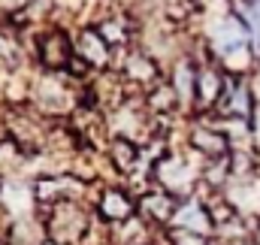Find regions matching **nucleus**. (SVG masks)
I'll return each instance as SVG.
<instances>
[{
  "mask_svg": "<svg viewBox=\"0 0 260 245\" xmlns=\"http://www.w3.org/2000/svg\"><path fill=\"white\" fill-rule=\"evenodd\" d=\"M43 61L49 64V67H67V61L73 58V52H70V43H67L61 34H49L46 40H43Z\"/></svg>",
  "mask_w": 260,
  "mask_h": 245,
  "instance_id": "6",
  "label": "nucleus"
},
{
  "mask_svg": "<svg viewBox=\"0 0 260 245\" xmlns=\"http://www.w3.org/2000/svg\"><path fill=\"white\" fill-rule=\"evenodd\" d=\"M112 158H115V164H118L121 170H130V167L136 164L139 151H136V145H133L130 139H115V142H112Z\"/></svg>",
  "mask_w": 260,
  "mask_h": 245,
  "instance_id": "9",
  "label": "nucleus"
},
{
  "mask_svg": "<svg viewBox=\"0 0 260 245\" xmlns=\"http://www.w3.org/2000/svg\"><path fill=\"white\" fill-rule=\"evenodd\" d=\"M224 76L215 70V67H203L197 70V100L203 106H215L221 100V91H224Z\"/></svg>",
  "mask_w": 260,
  "mask_h": 245,
  "instance_id": "3",
  "label": "nucleus"
},
{
  "mask_svg": "<svg viewBox=\"0 0 260 245\" xmlns=\"http://www.w3.org/2000/svg\"><path fill=\"white\" fill-rule=\"evenodd\" d=\"M173 221H176V227H182L188 233H209V227H212L209 209H203L200 203H185L182 209H176Z\"/></svg>",
  "mask_w": 260,
  "mask_h": 245,
  "instance_id": "4",
  "label": "nucleus"
},
{
  "mask_svg": "<svg viewBox=\"0 0 260 245\" xmlns=\"http://www.w3.org/2000/svg\"><path fill=\"white\" fill-rule=\"evenodd\" d=\"M76 49L82 55V61L94 64V67H106L109 64V43L100 30L94 27H85L79 37H76Z\"/></svg>",
  "mask_w": 260,
  "mask_h": 245,
  "instance_id": "1",
  "label": "nucleus"
},
{
  "mask_svg": "<svg viewBox=\"0 0 260 245\" xmlns=\"http://www.w3.org/2000/svg\"><path fill=\"white\" fill-rule=\"evenodd\" d=\"M173 94L179 103H191L197 100V70L188 61L176 67V79H173Z\"/></svg>",
  "mask_w": 260,
  "mask_h": 245,
  "instance_id": "5",
  "label": "nucleus"
},
{
  "mask_svg": "<svg viewBox=\"0 0 260 245\" xmlns=\"http://www.w3.org/2000/svg\"><path fill=\"white\" fill-rule=\"evenodd\" d=\"M251 30L260 27V0H236V9H233Z\"/></svg>",
  "mask_w": 260,
  "mask_h": 245,
  "instance_id": "10",
  "label": "nucleus"
},
{
  "mask_svg": "<svg viewBox=\"0 0 260 245\" xmlns=\"http://www.w3.org/2000/svg\"><path fill=\"white\" fill-rule=\"evenodd\" d=\"M194 145L203 151V155L218 158V161L227 155V136H224V133H218V130H209V127L194 130Z\"/></svg>",
  "mask_w": 260,
  "mask_h": 245,
  "instance_id": "7",
  "label": "nucleus"
},
{
  "mask_svg": "<svg viewBox=\"0 0 260 245\" xmlns=\"http://www.w3.org/2000/svg\"><path fill=\"white\" fill-rule=\"evenodd\" d=\"M157 182L164 185L167 191H188L191 185V170L185 167V161L179 158H164L157 164Z\"/></svg>",
  "mask_w": 260,
  "mask_h": 245,
  "instance_id": "2",
  "label": "nucleus"
},
{
  "mask_svg": "<svg viewBox=\"0 0 260 245\" xmlns=\"http://www.w3.org/2000/svg\"><path fill=\"white\" fill-rule=\"evenodd\" d=\"M100 209H103V215H106L109 221H124V218H130V212H133V203H130L121 191L109 188V191L103 194V203H100Z\"/></svg>",
  "mask_w": 260,
  "mask_h": 245,
  "instance_id": "8",
  "label": "nucleus"
}]
</instances>
